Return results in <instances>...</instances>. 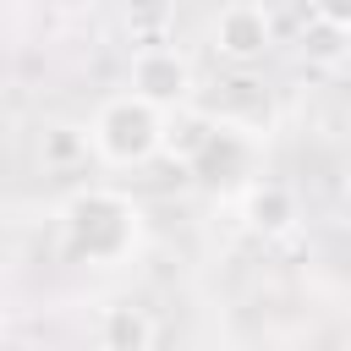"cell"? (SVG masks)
<instances>
[{
	"instance_id": "cell-1",
	"label": "cell",
	"mask_w": 351,
	"mask_h": 351,
	"mask_svg": "<svg viewBox=\"0 0 351 351\" xmlns=\"http://www.w3.org/2000/svg\"><path fill=\"white\" fill-rule=\"evenodd\" d=\"M143 241V208L115 186H82L60 203V252L88 269H115Z\"/></svg>"
},
{
	"instance_id": "cell-2",
	"label": "cell",
	"mask_w": 351,
	"mask_h": 351,
	"mask_svg": "<svg viewBox=\"0 0 351 351\" xmlns=\"http://www.w3.org/2000/svg\"><path fill=\"white\" fill-rule=\"evenodd\" d=\"M88 143L104 165H148L154 154H165V110H154L137 93H115L99 104Z\"/></svg>"
},
{
	"instance_id": "cell-3",
	"label": "cell",
	"mask_w": 351,
	"mask_h": 351,
	"mask_svg": "<svg viewBox=\"0 0 351 351\" xmlns=\"http://www.w3.org/2000/svg\"><path fill=\"white\" fill-rule=\"evenodd\" d=\"M208 49H214L225 66H236V71L258 66V60L274 49V16H269V5H258V0H230V5H219V16L208 22Z\"/></svg>"
},
{
	"instance_id": "cell-4",
	"label": "cell",
	"mask_w": 351,
	"mask_h": 351,
	"mask_svg": "<svg viewBox=\"0 0 351 351\" xmlns=\"http://www.w3.org/2000/svg\"><path fill=\"white\" fill-rule=\"evenodd\" d=\"M132 93L148 99L154 110H186L192 99V60L176 44H137L132 55Z\"/></svg>"
},
{
	"instance_id": "cell-5",
	"label": "cell",
	"mask_w": 351,
	"mask_h": 351,
	"mask_svg": "<svg viewBox=\"0 0 351 351\" xmlns=\"http://www.w3.org/2000/svg\"><path fill=\"white\" fill-rule=\"evenodd\" d=\"M241 219H247V230H258V236H285V230L296 225V192H291L285 181H247V192H241Z\"/></svg>"
},
{
	"instance_id": "cell-6",
	"label": "cell",
	"mask_w": 351,
	"mask_h": 351,
	"mask_svg": "<svg viewBox=\"0 0 351 351\" xmlns=\"http://www.w3.org/2000/svg\"><path fill=\"white\" fill-rule=\"evenodd\" d=\"M99 351H154V318L132 302H110L99 313Z\"/></svg>"
},
{
	"instance_id": "cell-7",
	"label": "cell",
	"mask_w": 351,
	"mask_h": 351,
	"mask_svg": "<svg viewBox=\"0 0 351 351\" xmlns=\"http://www.w3.org/2000/svg\"><path fill=\"white\" fill-rule=\"evenodd\" d=\"M208 137H214V115H203V110H170L165 115V154H170V165L192 170L197 154L208 148Z\"/></svg>"
},
{
	"instance_id": "cell-8",
	"label": "cell",
	"mask_w": 351,
	"mask_h": 351,
	"mask_svg": "<svg viewBox=\"0 0 351 351\" xmlns=\"http://www.w3.org/2000/svg\"><path fill=\"white\" fill-rule=\"evenodd\" d=\"M296 44H302V60H307V66H324V71L351 60V33H346V27H329V22H318V16L302 27Z\"/></svg>"
},
{
	"instance_id": "cell-9",
	"label": "cell",
	"mask_w": 351,
	"mask_h": 351,
	"mask_svg": "<svg viewBox=\"0 0 351 351\" xmlns=\"http://www.w3.org/2000/svg\"><path fill=\"white\" fill-rule=\"evenodd\" d=\"M88 132H77V126H44V143H38V154H44V165H55V170H71V165H82L88 159Z\"/></svg>"
},
{
	"instance_id": "cell-10",
	"label": "cell",
	"mask_w": 351,
	"mask_h": 351,
	"mask_svg": "<svg viewBox=\"0 0 351 351\" xmlns=\"http://www.w3.org/2000/svg\"><path fill=\"white\" fill-rule=\"evenodd\" d=\"M313 16L329 22V27H346V33H351V0H313Z\"/></svg>"
},
{
	"instance_id": "cell-11",
	"label": "cell",
	"mask_w": 351,
	"mask_h": 351,
	"mask_svg": "<svg viewBox=\"0 0 351 351\" xmlns=\"http://www.w3.org/2000/svg\"><path fill=\"white\" fill-rule=\"evenodd\" d=\"M340 214H346V219H351V176H346V181H340Z\"/></svg>"
},
{
	"instance_id": "cell-12",
	"label": "cell",
	"mask_w": 351,
	"mask_h": 351,
	"mask_svg": "<svg viewBox=\"0 0 351 351\" xmlns=\"http://www.w3.org/2000/svg\"><path fill=\"white\" fill-rule=\"evenodd\" d=\"M346 351H351V340H346Z\"/></svg>"
}]
</instances>
